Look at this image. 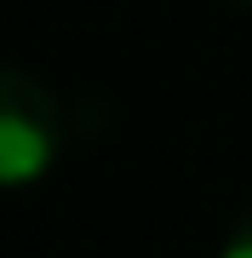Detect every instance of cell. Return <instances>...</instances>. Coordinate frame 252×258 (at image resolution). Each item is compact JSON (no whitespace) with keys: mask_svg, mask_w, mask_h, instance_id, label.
<instances>
[{"mask_svg":"<svg viewBox=\"0 0 252 258\" xmlns=\"http://www.w3.org/2000/svg\"><path fill=\"white\" fill-rule=\"evenodd\" d=\"M241 6H252V0H241Z\"/></svg>","mask_w":252,"mask_h":258,"instance_id":"3957f363","label":"cell"},{"mask_svg":"<svg viewBox=\"0 0 252 258\" xmlns=\"http://www.w3.org/2000/svg\"><path fill=\"white\" fill-rule=\"evenodd\" d=\"M218 258H252V207L241 212V218L229 224V235H224V252Z\"/></svg>","mask_w":252,"mask_h":258,"instance_id":"7a4b0ae2","label":"cell"},{"mask_svg":"<svg viewBox=\"0 0 252 258\" xmlns=\"http://www.w3.org/2000/svg\"><path fill=\"white\" fill-rule=\"evenodd\" d=\"M63 155V109L29 69L0 63V189H23Z\"/></svg>","mask_w":252,"mask_h":258,"instance_id":"6da1fadb","label":"cell"}]
</instances>
